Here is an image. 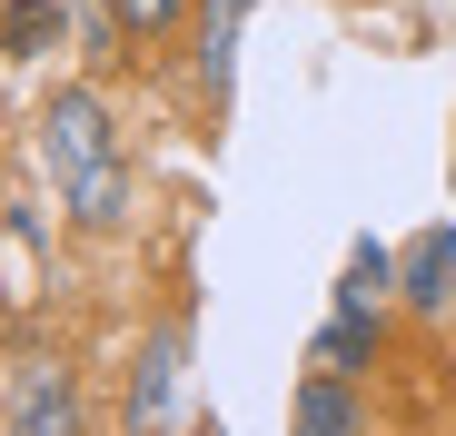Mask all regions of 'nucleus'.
Segmentation results:
<instances>
[{"label":"nucleus","instance_id":"f257e3e1","mask_svg":"<svg viewBox=\"0 0 456 436\" xmlns=\"http://www.w3.org/2000/svg\"><path fill=\"white\" fill-rule=\"evenodd\" d=\"M110 159H119V139H110V100H100L90 80L50 90V100H40V179H50V189H80V179L110 169Z\"/></svg>","mask_w":456,"mask_h":436},{"label":"nucleus","instance_id":"f03ea898","mask_svg":"<svg viewBox=\"0 0 456 436\" xmlns=\"http://www.w3.org/2000/svg\"><path fill=\"white\" fill-rule=\"evenodd\" d=\"M397 298L427 308V318L456 308V229H417V238H407V258H397Z\"/></svg>","mask_w":456,"mask_h":436},{"label":"nucleus","instance_id":"7ed1b4c3","mask_svg":"<svg viewBox=\"0 0 456 436\" xmlns=\"http://www.w3.org/2000/svg\"><path fill=\"white\" fill-rule=\"evenodd\" d=\"M179 367H189V327L169 318L159 337L139 347V377H129V416H139V426H159V416H169V397H179Z\"/></svg>","mask_w":456,"mask_h":436},{"label":"nucleus","instance_id":"20e7f679","mask_svg":"<svg viewBox=\"0 0 456 436\" xmlns=\"http://www.w3.org/2000/svg\"><path fill=\"white\" fill-rule=\"evenodd\" d=\"M258 0H208V20H199V80L208 100H228V80H239V30H248Z\"/></svg>","mask_w":456,"mask_h":436},{"label":"nucleus","instance_id":"39448f33","mask_svg":"<svg viewBox=\"0 0 456 436\" xmlns=\"http://www.w3.org/2000/svg\"><path fill=\"white\" fill-rule=\"evenodd\" d=\"M60 30H69L60 0H11V11H0V60H50Z\"/></svg>","mask_w":456,"mask_h":436},{"label":"nucleus","instance_id":"423d86ee","mask_svg":"<svg viewBox=\"0 0 456 436\" xmlns=\"http://www.w3.org/2000/svg\"><path fill=\"white\" fill-rule=\"evenodd\" d=\"M387 298H397V258H387V248H347L338 308H347V318H387Z\"/></svg>","mask_w":456,"mask_h":436},{"label":"nucleus","instance_id":"0eeeda50","mask_svg":"<svg viewBox=\"0 0 456 436\" xmlns=\"http://www.w3.org/2000/svg\"><path fill=\"white\" fill-rule=\"evenodd\" d=\"M69 426H80V397H69V377L50 367V377L11 407V436H69Z\"/></svg>","mask_w":456,"mask_h":436},{"label":"nucleus","instance_id":"6e6552de","mask_svg":"<svg viewBox=\"0 0 456 436\" xmlns=\"http://www.w3.org/2000/svg\"><path fill=\"white\" fill-rule=\"evenodd\" d=\"M69 198V218H80V229H119V218H129V169L110 159V169H90L80 189H60Z\"/></svg>","mask_w":456,"mask_h":436},{"label":"nucleus","instance_id":"1a4fd4ad","mask_svg":"<svg viewBox=\"0 0 456 436\" xmlns=\"http://www.w3.org/2000/svg\"><path fill=\"white\" fill-rule=\"evenodd\" d=\"M367 347H377V318H347V308H338V318L308 337V367H318V377H347Z\"/></svg>","mask_w":456,"mask_h":436},{"label":"nucleus","instance_id":"9d476101","mask_svg":"<svg viewBox=\"0 0 456 436\" xmlns=\"http://www.w3.org/2000/svg\"><path fill=\"white\" fill-rule=\"evenodd\" d=\"M297 426H328V436H338V426H357V397L328 387V377H318V387H297Z\"/></svg>","mask_w":456,"mask_h":436},{"label":"nucleus","instance_id":"9b49d317","mask_svg":"<svg viewBox=\"0 0 456 436\" xmlns=\"http://www.w3.org/2000/svg\"><path fill=\"white\" fill-rule=\"evenodd\" d=\"M110 11H119V30H139V40H159L179 11H189V0H110Z\"/></svg>","mask_w":456,"mask_h":436}]
</instances>
